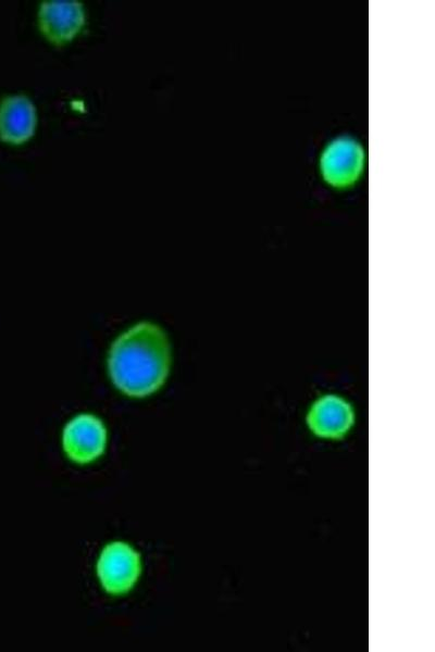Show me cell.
<instances>
[{
    "instance_id": "cell-1",
    "label": "cell",
    "mask_w": 435,
    "mask_h": 652,
    "mask_svg": "<svg viewBox=\"0 0 435 652\" xmlns=\"http://www.w3.org/2000/svg\"><path fill=\"white\" fill-rule=\"evenodd\" d=\"M171 347L164 330L151 322H140L112 343L108 369L123 393L142 398L156 392L166 380Z\"/></svg>"
},
{
    "instance_id": "cell-2",
    "label": "cell",
    "mask_w": 435,
    "mask_h": 652,
    "mask_svg": "<svg viewBox=\"0 0 435 652\" xmlns=\"http://www.w3.org/2000/svg\"><path fill=\"white\" fill-rule=\"evenodd\" d=\"M141 570L140 553L128 542L121 540L107 543L96 563L101 588L113 597L128 593L137 584Z\"/></svg>"
},
{
    "instance_id": "cell-3",
    "label": "cell",
    "mask_w": 435,
    "mask_h": 652,
    "mask_svg": "<svg viewBox=\"0 0 435 652\" xmlns=\"http://www.w3.org/2000/svg\"><path fill=\"white\" fill-rule=\"evenodd\" d=\"M108 430L101 418L90 413L72 417L62 431V448L69 460L86 465L103 455Z\"/></svg>"
},
{
    "instance_id": "cell-4",
    "label": "cell",
    "mask_w": 435,
    "mask_h": 652,
    "mask_svg": "<svg viewBox=\"0 0 435 652\" xmlns=\"http://www.w3.org/2000/svg\"><path fill=\"white\" fill-rule=\"evenodd\" d=\"M363 147L352 137L341 136L326 145L320 158L323 179L335 188L355 184L364 167Z\"/></svg>"
},
{
    "instance_id": "cell-5",
    "label": "cell",
    "mask_w": 435,
    "mask_h": 652,
    "mask_svg": "<svg viewBox=\"0 0 435 652\" xmlns=\"http://www.w3.org/2000/svg\"><path fill=\"white\" fill-rule=\"evenodd\" d=\"M356 422L355 408L337 393H324L309 406L306 424L318 438L339 440L345 438Z\"/></svg>"
},
{
    "instance_id": "cell-6",
    "label": "cell",
    "mask_w": 435,
    "mask_h": 652,
    "mask_svg": "<svg viewBox=\"0 0 435 652\" xmlns=\"http://www.w3.org/2000/svg\"><path fill=\"white\" fill-rule=\"evenodd\" d=\"M84 24L85 10L79 1H42L39 7V29L54 45L71 41Z\"/></svg>"
},
{
    "instance_id": "cell-7",
    "label": "cell",
    "mask_w": 435,
    "mask_h": 652,
    "mask_svg": "<svg viewBox=\"0 0 435 652\" xmlns=\"http://www.w3.org/2000/svg\"><path fill=\"white\" fill-rule=\"evenodd\" d=\"M36 109L24 95H10L0 101V140L21 145L35 133Z\"/></svg>"
}]
</instances>
